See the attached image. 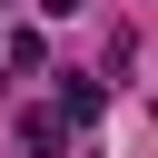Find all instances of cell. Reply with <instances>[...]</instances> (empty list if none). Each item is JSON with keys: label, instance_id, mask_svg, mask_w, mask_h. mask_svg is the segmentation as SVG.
I'll return each instance as SVG.
<instances>
[{"label": "cell", "instance_id": "obj_1", "mask_svg": "<svg viewBox=\"0 0 158 158\" xmlns=\"http://www.w3.org/2000/svg\"><path fill=\"white\" fill-rule=\"evenodd\" d=\"M40 10H49V20H69V10H79V0H40Z\"/></svg>", "mask_w": 158, "mask_h": 158}]
</instances>
